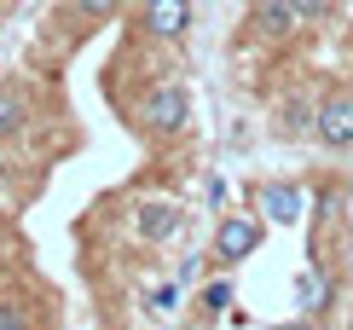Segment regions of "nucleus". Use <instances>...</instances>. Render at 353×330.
<instances>
[{"label":"nucleus","instance_id":"f257e3e1","mask_svg":"<svg viewBox=\"0 0 353 330\" xmlns=\"http://www.w3.org/2000/svg\"><path fill=\"white\" fill-rule=\"evenodd\" d=\"M134 116H139L145 133H163V139H168V133H180V128L191 122V87L174 81V76H168V81H151V87L139 93Z\"/></svg>","mask_w":353,"mask_h":330},{"label":"nucleus","instance_id":"1a4fd4ad","mask_svg":"<svg viewBox=\"0 0 353 330\" xmlns=\"http://www.w3.org/2000/svg\"><path fill=\"white\" fill-rule=\"evenodd\" d=\"M23 128H29V93L18 81H0V139H12Z\"/></svg>","mask_w":353,"mask_h":330},{"label":"nucleus","instance_id":"f03ea898","mask_svg":"<svg viewBox=\"0 0 353 330\" xmlns=\"http://www.w3.org/2000/svg\"><path fill=\"white\" fill-rule=\"evenodd\" d=\"M261 220L255 215H220V226H214V261L220 266H238V261H249V255L261 249Z\"/></svg>","mask_w":353,"mask_h":330},{"label":"nucleus","instance_id":"6e6552de","mask_svg":"<svg viewBox=\"0 0 353 330\" xmlns=\"http://www.w3.org/2000/svg\"><path fill=\"white\" fill-rule=\"evenodd\" d=\"M330 295H336V278L325 273V266H313V273H301V284H296V307L313 319V313H325L330 307Z\"/></svg>","mask_w":353,"mask_h":330},{"label":"nucleus","instance_id":"9d476101","mask_svg":"<svg viewBox=\"0 0 353 330\" xmlns=\"http://www.w3.org/2000/svg\"><path fill=\"white\" fill-rule=\"evenodd\" d=\"M232 302H238V290H232V278H214V284H203L197 290V313L203 319H220Z\"/></svg>","mask_w":353,"mask_h":330},{"label":"nucleus","instance_id":"ddd939ff","mask_svg":"<svg viewBox=\"0 0 353 330\" xmlns=\"http://www.w3.org/2000/svg\"><path fill=\"white\" fill-rule=\"evenodd\" d=\"M70 6H76L87 23H110L116 12H122V0H70Z\"/></svg>","mask_w":353,"mask_h":330},{"label":"nucleus","instance_id":"f3484780","mask_svg":"<svg viewBox=\"0 0 353 330\" xmlns=\"http://www.w3.org/2000/svg\"><path fill=\"white\" fill-rule=\"evenodd\" d=\"M12 191V162H6V151H0V197Z\"/></svg>","mask_w":353,"mask_h":330},{"label":"nucleus","instance_id":"4468645a","mask_svg":"<svg viewBox=\"0 0 353 330\" xmlns=\"http://www.w3.org/2000/svg\"><path fill=\"white\" fill-rule=\"evenodd\" d=\"M0 330H35V319L23 302H0Z\"/></svg>","mask_w":353,"mask_h":330},{"label":"nucleus","instance_id":"39448f33","mask_svg":"<svg viewBox=\"0 0 353 330\" xmlns=\"http://www.w3.org/2000/svg\"><path fill=\"white\" fill-rule=\"evenodd\" d=\"M180 226H185L180 203L151 197V203H139V208H134V237H139V244H174V232H180Z\"/></svg>","mask_w":353,"mask_h":330},{"label":"nucleus","instance_id":"423d86ee","mask_svg":"<svg viewBox=\"0 0 353 330\" xmlns=\"http://www.w3.org/2000/svg\"><path fill=\"white\" fill-rule=\"evenodd\" d=\"M139 29L151 41H180L185 29H191V0H145Z\"/></svg>","mask_w":353,"mask_h":330},{"label":"nucleus","instance_id":"7ed1b4c3","mask_svg":"<svg viewBox=\"0 0 353 330\" xmlns=\"http://www.w3.org/2000/svg\"><path fill=\"white\" fill-rule=\"evenodd\" d=\"M313 139L325 145V151H353V99H325L313 110Z\"/></svg>","mask_w":353,"mask_h":330},{"label":"nucleus","instance_id":"a211bd4d","mask_svg":"<svg viewBox=\"0 0 353 330\" xmlns=\"http://www.w3.org/2000/svg\"><path fill=\"white\" fill-rule=\"evenodd\" d=\"M290 330H313V324H307V319H301V324H290Z\"/></svg>","mask_w":353,"mask_h":330},{"label":"nucleus","instance_id":"dca6fc26","mask_svg":"<svg viewBox=\"0 0 353 330\" xmlns=\"http://www.w3.org/2000/svg\"><path fill=\"white\" fill-rule=\"evenodd\" d=\"M313 208H319L313 220H330V208H336V191H319V197H313Z\"/></svg>","mask_w":353,"mask_h":330},{"label":"nucleus","instance_id":"f8f14e48","mask_svg":"<svg viewBox=\"0 0 353 330\" xmlns=\"http://www.w3.org/2000/svg\"><path fill=\"white\" fill-rule=\"evenodd\" d=\"M290 12H296V23H330L336 18V0H290Z\"/></svg>","mask_w":353,"mask_h":330},{"label":"nucleus","instance_id":"0eeeda50","mask_svg":"<svg viewBox=\"0 0 353 330\" xmlns=\"http://www.w3.org/2000/svg\"><path fill=\"white\" fill-rule=\"evenodd\" d=\"M249 29H255L261 41H272V47H278V41H290L301 23H296V12H290V0H255V18H249Z\"/></svg>","mask_w":353,"mask_h":330},{"label":"nucleus","instance_id":"2eb2a0df","mask_svg":"<svg viewBox=\"0 0 353 330\" xmlns=\"http://www.w3.org/2000/svg\"><path fill=\"white\" fill-rule=\"evenodd\" d=\"M284 128H290V133L313 128V110H307V104H284Z\"/></svg>","mask_w":353,"mask_h":330},{"label":"nucleus","instance_id":"9b49d317","mask_svg":"<svg viewBox=\"0 0 353 330\" xmlns=\"http://www.w3.org/2000/svg\"><path fill=\"white\" fill-rule=\"evenodd\" d=\"M180 307H185V284H180V278H174V284H157V290H151V313L174 319Z\"/></svg>","mask_w":353,"mask_h":330},{"label":"nucleus","instance_id":"20e7f679","mask_svg":"<svg viewBox=\"0 0 353 330\" xmlns=\"http://www.w3.org/2000/svg\"><path fill=\"white\" fill-rule=\"evenodd\" d=\"M255 208L272 220V226H296V220L307 215V191H301V186H290V179H261Z\"/></svg>","mask_w":353,"mask_h":330}]
</instances>
